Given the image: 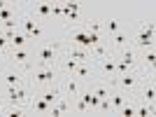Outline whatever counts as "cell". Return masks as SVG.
Segmentation results:
<instances>
[{
  "label": "cell",
  "mask_w": 156,
  "mask_h": 117,
  "mask_svg": "<svg viewBox=\"0 0 156 117\" xmlns=\"http://www.w3.org/2000/svg\"><path fill=\"white\" fill-rule=\"evenodd\" d=\"M151 38H154V26L149 24V28L144 26V31L140 33V35H137V40H135V42H137L140 47H144V49H147V47H154V40H151Z\"/></svg>",
  "instance_id": "cell-1"
},
{
  "label": "cell",
  "mask_w": 156,
  "mask_h": 117,
  "mask_svg": "<svg viewBox=\"0 0 156 117\" xmlns=\"http://www.w3.org/2000/svg\"><path fill=\"white\" fill-rule=\"evenodd\" d=\"M54 80V68H49V63H44L42 70L35 73V82H51Z\"/></svg>",
  "instance_id": "cell-2"
},
{
  "label": "cell",
  "mask_w": 156,
  "mask_h": 117,
  "mask_svg": "<svg viewBox=\"0 0 156 117\" xmlns=\"http://www.w3.org/2000/svg\"><path fill=\"white\" fill-rule=\"evenodd\" d=\"M7 91H9V101H12V103H21V101L26 98V91L19 89V87H7Z\"/></svg>",
  "instance_id": "cell-3"
},
{
  "label": "cell",
  "mask_w": 156,
  "mask_h": 117,
  "mask_svg": "<svg viewBox=\"0 0 156 117\" xmlns=\"http://www.w3.org/2000/svg\"><path fill=\"white\" fill-rule=\"evenodd\" d=\"M40 61H42V63H51L54 58H56V49H54V47H44V49H40Z\"/></svg>",
  "instance_id": "cell-4"
},
{
  "label": "cell",
  "mask_w": 156,
  "mask_h": 117,
  "mask_svg": "<svg viewBox=\"0 0 156 117\" xmlns=\"http://www.w3.org/2000/svg\"><path fill=\"white\" fill-rule=\"evenodd\" d=\"M70 58L84 63V61H91V52H86V49H70Z\"/></svg>",
  "instance_id": "cell-5"
},
{
  "label": "cell",
  "mask_w": 156,
  "mask_h": 117,
  "mask_svg": "<svg viewBox=\"0 0 156 117\" xmlns=\"http://www.w3.org/2000/svg\"><path fill=\"white\" fill-rule=\"evenodd\" d=\"M72 40L77 42V45H82L86 49V47H91V42H89V35L86 33H72Z\"/></svg>",
  "instance_id": "cell-6"
},
{
  "label": "cell",
  "mask_w": 156,
  "mask_h": 117,
  "mask_svg": "<svg viewBox=\"0 0 156 117\" xmlns=\"http://www.w3.org/2000/svg\"><path fill=\"white\" fill-rule=\"evenodd\" d=\"M119 85L124 87V89H130V87L135 85V77H133V75H128V73H121V75H119Z\"/></svg>",
  "instance_id": "cell-7"
},
{
  "label": "cell",
  "mask_w": 156,
  "mask_h": 117,
  "mask_svg": "<svg viewBox=\"0 0 156 117\" xmlns=\"http://www.w3.org/2000/svg\"><path fill=\"white\" fill-rule=\"evenodd\" d=\"M103 73L105 75H114L117 73V63L112 58H103Z\"/></svg>",
  "instance_id": "cell-8"
},
{
  "label": "cell",
  "mask_w": 156,
  "mask_h": 117,
  "mask_svg": "<svg viewBox=\"0 0 156 117\" xmlns=\"http://www.w3.org/2000/svg\"><path fill=\"white\" fill-rule=\"evenodd\" d=\"M21 24H23V28H26V31L30 33V35H40V33H42V31H40V28L35 26V24H33L30 19H23V21H21Z\"/></svg>",
  "instance_id": "cell-9"
},
{
  "label": "cell",
  "mask_w": 156,
  "mask_h": 117,
  "mask_svg": "<svg viewBox=\"0 0 156 117\" xmlns=\"http://www.w3.org/2000/svg\"><path fill=\"white\" fill-rule=\"evenodd\" d=\"M5 82H7V87H16L21 82V77H19V73H7V77H5Z\"/></svg>",
  "instance_id": "cell-10"
},
{
  "label": "cell",
  "mask_w": 156,
  "mask_h": 117,
  "mask_svg": "<svg viewBox=\"0 0 156 117\" xmlns=\"http://www.w3.org/2000/svg\"><path fill=\"white\" fill-rule=\"evenodd\" d=\"M33 108H35L37 112H49V103H47L44 98H40V101H35V103H33Z\"/></svg>",
  "instance_id": "cell-11"
},
{
  "label": "cell",
  "mask_w": 156,
  "mask_h": 117,
  "mask_svg": "<svg viewBox=\"0 0 156 117\" xmlns=\"http://www.w3.org/2000/svg\"><path fill=\"white\" fill-rule=\"evenodd\" d=\"M89 91H93L98 98H107L110 96V89H105V87H93V89H89Z\"/></svg>",
  "instance_id": "cell-12"
},
{
  "label": "cell",
  "mask_w": 156,
  "mask_h": 117,
  "mask_svg": "<svg viewBox=\"0 0 156 117\" xmlns=\"http://www.w3.org/2000/svg\"><path fill=\"white\" fill-rule=\"evenodd\" d=\"M112 103H114V110H119V108H121V105L126 103L124 94H114V98H112Z\"/></svg>",
  "instance_id": "cell-13"
},
{
  "label": "cell",
  "mask_w": 156,
  "mask_h": 117,
  "mask_svg": "<svg viewBox=\"0 0 156 117\" xmlns=\"http://www.w3.org/2000/svg\"><path fill=\"white\" fill-rule=\"evenodd\" d=\"M9 42H12L14 47H21L23 42H26V35H21V33H14V38L9 40Z\"/></svg>",
  "instance_id": "cell-14"
},
{
  "label": "cell",
  "mask_w": 156,
  "mask_h": 117,
  "mask_svg": "<svg viewBox=\"0 0 156 117\" xmlns=\"http://www.w3.org/2000/svg\"><path fill=\"white\" fill-rule=\"evenodd\" d=\"M119 110H121V115H126V117H133V115H135V108H133L130 103H128V105L124 103L121 108H119Z\"/></svg>",
  "instance_id": "cell-15"
},
{
  "label": "cell",
  "mask_w": 156,
  "mask_h": 117,
  "mask_svg": "<svg viewBox=\"0 0 156 117\" xmlns=\"http://www.w3.org/2000/svg\"><path fill=\"white\" fill-rule=\"evenodd\" d=\"M151 112H154V108H147V105H140V108H135V115H142V117H149Z\"/></svg>",
  "instance_id": "cell-16"
},
{
  "label": "cell",
  "mask_w": 156,
  "mask_h": 117,
  "mask_svg": "<svg viewBox=\"0 0 156 117\" xmlns=\"http://www.w3.org/2000/svg\"><path fill=\"white\" fill-rule=\"evenodd\" d=\"M28 58V52L26 49H19V52H14V61H19V63H23Z\"/></svg>",
  "instance_id": "cell-17"
},
{
  "label": "cell",
  "mask_w": 156,
  "mask_h": 117,
  "mask_svg": "<svg viewBox=\"0 0 156 117\" xmlns=\"http://www.w3.org/2000/svg\"><path fill=\"white\" fill-rule=\"evenodd\" d=\"M77 66H79V61H75V58H70V56H68V61H65V68H68V70H70V73H75V70H77Z\"/></svg>",
  "instance_id": "cell-18"
},
{
  "label": "cell",
  "mask_w": 156,
  "mask_h": 117,
  "mask_svg": "<svg viewBox=\"0 0 156 117\" xmlns=\"http://www.w3.org/2000/svg\"><path fill=\"white\" fill-rule=\"evenodd\" d=\"M98 108H100L103 112H112V105H110V101H107V98H100V103H98Z\"/></svg>",
  "instance_id": "cell-19"
},
{
  "label": "cell",
  "mask_w": 156,
  "mask_h": 117,
  "mask_svg": "<svg viewBox=\"0 0 156 117\" xmlns=\"http://www.w3.org/2000/svg\"><path fill=\"white\" fill-rule=\"evenodd\" d=\"M75 73H77V77H82V80L89 77V68H86V66H77V70H75Z\"/></svg>",
  "instance_id": "cell-20"
},
{
  "label": "cell",
  "mask_w": 156,
  "mask_h": 117,
  "mask_svg": "<svg viewBox=\"0 0 156 117\" xmlns=\"http://www.w3.org/2000/svg\"><path fill=\"white\" fill-rule=\"evenodd\" d=\"M68 91H70V96H77V94H79V87H77V82H75V80H70V82H68Z\"/></svg>",
  "instance_id": "cell-21"
},
{
  "label": "cell",
  "mask_w": 156,
  "mask_h": 117,
  "mask_svg": "<svg viewBox=\"0 0 156 117\" xmlns=\"http://www.w3.org/2000/svg\"><path fill=\"white\" fill-rule=\"evenodd\" d=\"M37 14H42V17H44V14H51V5H37Z\"/></svg>",
  "instance_id": "cell-22"
},
{
  "label": "cell",
  "mask_w": 156,
  "mask_h": 117,
  "mask_svg": "<svg viewBox=\"0 0 156 117\" xmlns=\"http://www.w3.org/2000/svg\"><path fill=\"white\" fill-rule=\"evenodd\" d=\"M154 94H156V91H154V87H149V89H144V101H149V103H151V101H154Z\"/></svg>",
  "instance_id": "cell-23"
},
{
  "label": "cell",
  "mask_w": 156,
  "mask_h": 117,
  "mask_svg": "<svg viewBox=\"0 0 156 117\" xmlns=\"http://www.w3.org/2000/svg\"><path fill=\"white\" fill-rule=\"evenodd\" d=\"M56 96H58V91H56V89H54V91H47V94H44V101H47V103H51V101H56Z\"/></svg>",
  "instance_id": "cell-24"
},
{
  "label": "cell",
  "mask_w": 156,
  "mask_h": 117,
  "mask_svg": "<svg viewBox=\"0 0 156 117\" xmlns=\"http://www.w3.org/2000/svg\"><path fill=\"white\" fill-rule=\"evenodd\" d=\"M154 49H151V47H149V52H147V54H144V61H147V63H149V66H154Z\"/></svg>",
  "instance_id": "cell-25"
},
{
  "label": "cell",
  "mask_w": 156,
  "mask_h": 117,
  "mask_svg": "<svg viewBox=\"0 0 156 117\" xmlns=\"http://www.w3.org/2000/svg\"><path fill=\"white\" fill-rule=\"evenodd\" d=\"M114 42H117L119 47H121V45H126V35H124V33H117V38H114Z\"/></svg>",
  "instance_id": "cell-26"
},
{
  "label": "cell",
  "mask_w": 156,
  "mask_h": 117,
  "mask_svg": "<svg viewBox=\"0 0 156 117\" xmlns=\"http://www.w3.org/2000/svg\"><path fill=\"white\" fill-rule=\"evenodd\" d=\"M107 31H110V33H117L119 31V21H110V24H107Z\"/></svg>",
  "instance_id": "cell-27"
},
{
  "label": "cell",
  "mask_w": 156,
  "mask_h": 117,
  "mask_svg": "<svg viewBox=\"0 0 156 117\" xmlns=\"http://www.w3.org/2000/svg\"><path fill=\"white\" fill-rule=\"evenodd\" d=\"M14 24H16L14 19H7V21H5V31H12V28H14Z\"/></svg>",
  "instance_id": "cell-28"
},
{
  "label": "cell",
  "mask_w": 156,
  "mask_h": 117,
  "mask_svg": "<svg viewBox=\"0 0 156 117\" xmlns=\"http://www.w3.org/2000/svg\"><path fill=\"white\" fill-rule=\"evenodd\" d=\"M0 112H2V105H0Z\"/></svg>",
  "instance_id": "cell-29"
}]
</instances>
